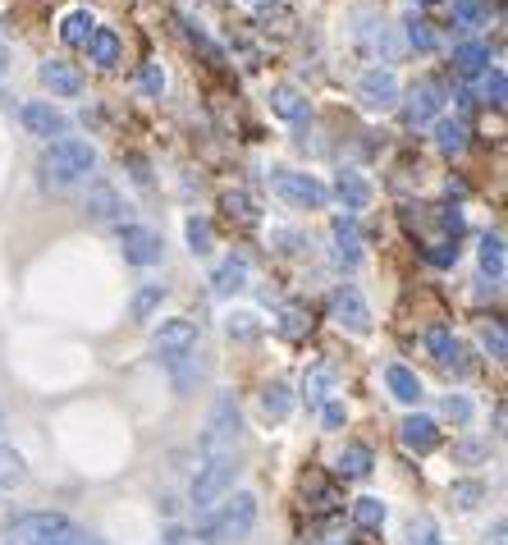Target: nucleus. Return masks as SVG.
I'll return each instance as SVG.
<instances>
[{"label": "nucleus", "instance_id": "58836bf2", "mask_svg": "<svg viewBox=\"0 0 508 545\" xmlns=\"http://www.w3.org/2000/svg\"><path fill=\"white\" fill-rule=\"evenodd\" d=\"M23 481V458L14 449H0V486H14Z\"/></svg>", "mask_w": 508, "mask_h": 545}, {"label": "nucleus", "instance_id": "a211bd4d", "mask_svg": "<svg viewBox=\"0 0 508 545\" xmlns=\"http://www.w3.org/2000/svg\"><path fill=\"white\" fill-rule=\"evenodd\" d=\"M87 216L92 220H119L124 216V197L110 184H92L87 188Z\"/></svg>", "mask_w": 508, "mask_h": 545}, {"label": "nucleus", "instance_id": "bb28decb", "mask_svg": "<svg viewBox=\"0 0 508 545\" xmlns=\"http://www.w3.org/2000/svg\"><path fill=\"white\" fill-rule=\"evenodd\" d=\"M87 55H92V65L115 69L119 65V37L110 33V28H97V33H92V42H87Z\"/></svg>", "mask_w": 508, "mask_h": 545}, {"label": "nucleus", "instance_id": "79ce46f5", "mask_svg": "<svg viewBox=\"0 0 508 545\" xmlns=\"http://www.w3.org/2000/svg\"><path fill=\"white\" fill-rule=\"evenodd\" d=\"M220 207L229 211V220H252V202H248V193H225L220 197Z\"/></svg>", "mask_w": 508, "mask_h": 545}, {"label": "nucleus", "instance_id": "dca6fc26", "mask_svg": "<svg viewBox=\"0 0 508 545\" xmlns=\"http://www.w3.org/2000/svg\"><path fill=\"white\" fill-rule=\"evenodd\" d=\"M271 110L280 115V120L289 124H303L307 115H312V106H307V97L298 88H289V83H280V88H271Z\"/></svg>", "mask_w": 508, "mask_h": 545}, {"label": "nucleus", "instance_id": "4468645a", "mask_svg": "<svg viewBox=\"0 0 508 545\" xmlns=\"http://www.w3.org/2000/svg\"><path fill=\"white\" fill-rule=\"evenodd\" d=\"M37 78H42V88H51L55 97H78L83 92V74L74 65H65V60H46L37 69Z\"/></svg>", "mask_w": 508, "mask_h": 545}, {"label": "nucleus", "instance_id": "aec40b11", "mask_svg": "<svg viewBox=\"0 0 508 545\" xmlns=\"http://www.w3.org/2000/svg\"><path fill=\"white\" fill-rule=\"evenodd\" d=\"M385 385H390V394L399 399V404H422V381H417V371L394 362V367L385 371Z\"/></svg>", "mask_w": 508, "mask_h": 545}, {"label": "nucleus", "instance_id": "7c9ffc66", "mask_svg": "<svg viewBox=\"0 0 508 545\" xmlns=\"http://www.w3.org/2000/svg\"><path fill=\"white\" fill-rule=\"evenodd\" d=\"M353 523L367 527V532H376V527L385 523V504H380L376 495H362V500L353 504Z\"/></svg>", "mask_w": 508, "mask_h": 545}, {"label": "nucleus", "instance_id": "f704fd0d", "mask_svg": "<svg viewBox=\"0 0 508 545\" xmlns=\"http://www.w3.org/2000/svg\"><path fill=\"white\" fill-rule=\"evenodd\" d=\"M486 19V0H454V23L458 28H476Z\"/></svg>", "mask_w": 508, "mask_h": 545}, {"label": "nucleus", "instance_id": "a19ab883", "mask_svg": "<svg viewBox=\"0 0 508 545\" xmlns=\"http://www.w3.org/2000/svg\"><path fill=\"white\" fill-rule=\"evenodd\" d=\"M225 330H229V339H252L257 335V317H252V312H234V317L225 321Z\"/></svg>", "mask_w": 508, "mask_h": 545}, {"label": "nucleus", "instance_id": "c85d7f7f", "mask_svg": "<svg viewBox=\"0 0 508 545\" xmlns=\"http://www.w3.org/2000/svg\"><path fill=\"white\" fill-rule=\"evenodd\" d=\"M481 271L490 280H504V234L499 229H490L486 239H481Z\"/></svg>", "mask_w": 508, "mask_h": 545}, {"label": "nucleus", "instance_id": "c9c22d12", "mask_svg": "<svg viewBox=\"0 0 508 545\" xmlns=\"http://www.w3.org/2000/svg\"><path fill=\"white\" fill-rule=\"evenodd\" d=\"M408 545H444V541H440V527H435V518H412Z\"/></svg>", "mask_w": 508, "mask_h": 545}, {"label": "nucleus", "instance_id": "9d476101", "mask_svg": "<svg viewBox=\"0 0 508 545\" xmlns=\"http://www.w3.org/2000/svg\"><path fill=\"white\" fill-rule=\"evenodd\" d=\"M119 248H124V257H129L133 266L161 262V234H152V229H142V225H124V229H119Z\"/></svg>", "mask_w": 508, "mask_h": 545}, {"label": "nucleus", "instance_id": "7ed1b4c3", "mask_svg": "<svg viewBox=\"0 0 508 545\" xmlns=\"http://www.w3.org/2000/svg\"><path fill=\"white\" fill-rule=\"evenodd\" d=\"M5 532L14 545H69L83 527L69 523L65 513H19V518H10Z\"/></svg>", "mask_w": 508, "mask_h": 545}, {"label": "nucleus", "instance_id": "4be33fe9", "mask_svg": "<svg viewBox=\"0 0 508 545\" xmlns=\"http://www.w3.org/2000/svg\"><path fill=\"white\" fill-rule=\"evenodd\" d=\"M335 193H339V202H344L348 211H362L371 202V184L362 175H353V170H344V175L335 179Z\"/></svg>", "mask_w": 508, "mask_h": 545}, {"label": "nucleus", "instance_id": "5701e85b", "mask_svg": "<svg viewBox=\"0 0 508 545\" xmlns=\"http://www.w3.org/2000/svg\"><path fill=\"white\" fill-rule=\"evenodd\" d=\"M280 330L284 339H307V330H312V307L307 303H284L280 307Z\"/></svg>", "mask_w": 508, "mask_h": 545}, {"label": "nucleus", "instance_id": "2f4dec72", "mask_svg": "<svg viewBox=\"0 0 508 545\" xmlns=\"http://www.w3.org/2000/svg\"><path fill=\"white\" fill-rule=\"evenodd\" d=\"M403 28H408V46H417V51H435V33H431V23H426V19L408 14Z\"/></svg>", "mask_w": 508, "mask_h": 545}, {"label": "nucleus", "instance_id": "412c9836", "mask_svg": "<svg viewBox=\"0 0 508 545\" xmlns=\"http://www.w3.org/2000/svg\"><path fill=\"white\" fill-rule=\"evenodd\" d=\"M454 69L463 78H476V74H486L490 69V46L486 42H463L454 51Z\"/></svg>", "mask_w": 508, "mask_h": 545}, {"label": "nucleus", "instance_id": "a18cd8bd", "mask_svg": "<svg viewBox=\"0 0 508 545\" xmlns=\"http://www.w3.org/2000/svg\"><path fill=\"white\" fill-rule=\"evenodd\" d=\"M325 426H330V431H335V426H344V404L325 399Z\"/></svg>", "mask_w": 508, "mask_h": 545}, {"label": "nucleus", "instance_id": "4c0bfd02", "mask_svg": "<svg viewBox=\"0 0 508 545\" xmlns=\"http://www.w3.org/2000/svg\"><path fill=\"white\" fill-rule=\"evenodd\" d=\"M481 92H486L490 106H504V92H508L504 69H486V78H481Z\"/></svg>", "mask_w": 508, "mask_h": 545}, {"label": "nucleus", "instance_id": "f8f14e48", "mask_svg": "<svg viewBox=\"0 0 508 545\" xmlns=\"http://www.w3.org/2000/svg\"><path fill=\"white\" fill-rule=\"evenodd\" d=\"M335 321L344 330H353V335H367V330H371V307L362 303L357 289H339V294H335Z\"/></svg>", "mask_w": 508, "mask_h": 545}, {"label": "nucleus", "instance_id": "72a5a7b5", "mask_svg": "<svg viewBox=\"0 0 508 545\" xmlns=\"http://www.w3.org/2000/svg\"><path fill=\"white\" fill-rule=\"evenodd\" d=\"M184 234H188V248L197 252V257H206V252H211V225H206L202 216H193L184 225Z\"/></svg>", "mask_w": 508, "mask_h": 545}, {"label": "nucleus", "instance_id": "a878e982", "mask_svg": "<svg viewBox=\"0 0 508 545\" xmlns=\"http://www.w3.org/2000/svg\"><path fill=\"white\" fill-rule=\"evenodd\" d=\"M289 408H293V390L284 381H271L266 390H261V413L271 417V422H284Z\"/></svg>", "mask_w": 508, "mask_h": 545}, {"label": "nucleus", "instance_id": "423d86ee", "mask_svg": "<svg viewBox=\"0 0 508 545\" xmlns=\"http://www.w3.org/2000/svg\"><path fill=\"white\" fill-rule=\"evenodd\" d=\"M271 184H275V193H280L284 202H293V207H312L316 211V207H325V197H330L321 179H316V175H298V170H275Z\"/></svg>", "mask_w": 508, "mask_h": 545}, {"label": "nucleus", "instance_id": "0eeeda50", "mask_svg": "<svg viewBox=\"0 0 508 545\" xmlns=\"http://www.w3.org/2000/svg\"><path fill=\"white\" fill-rule=\"evenodd\" d=\"M23 129L33 133V138H69V120L65 110L51 106V101H28V106L19 110Z\"/></svg>", "mask_w": 508, "mask_h": 545}, {"label": "nucleus", "instance_id": "f3484780", "mask_svg": "<svg viewBox=\"0 0 508 545\" xmlns=\"http://www.w3.org/2000/svg\"><path fill=\"white\" fill-rule=\"evenodd\" d=\"M330 394H335V367H330V362H316V367H307V376H303V399H307V408L325 404Z\"/></svg>", "mask_w": 508, "mask_h": 545}, {"label": "nucleus", "instance_id": "f257e3e1", "mask_svg": "<svg viewBox=\"0 0 508 545\" xmlns=\"http://www.w3.org/2000/svg\"><path fill=\"white\" fill-rule=\"evenodd\" d=\"M97 165V147L87 138H55L42 156V184L46 188H69L83 175H92Z\"/></svg>", "mask_w": 508, "mask_h": 545}, {"label": "nucleus", "instance_id": "49530a36", "mask_svg": "<svg viewBox=\"0 0 508 545\" xmlns=\"http://www.w3.org/2000/svg\"><path fill=\"white\" fill-rule=\"evenodd\" d=\"M5 69H10V46L0 42V74H5Z\"/></svg>", "mask_w": 508, "mask_h": 545}, {"label": "nucleus", "instance_id": "6ab92c4d", "mask_svg": "<svg viewBox=\"0 0 508 545\" xmlns=\"http://www.w3.org/2000/svg\"><path fill=\"white\" fill-rule=\"evenodd\" d=\"M248 284V257H225V262L216 266V275H211V289L216 294H238Z\"/></svg>", "mask_w": 508, "mask_h": 545}, {"label": "nucleus", "instance_id": "f03ea898", "mask_svg": "<svg viewBox=\"0 0 508 545\" xmlns=\"http://www.w3.org/2000/svg\"><path fill=\"white\" fill-rule=\"evenodd\" d=\"M257 527V500L252 495H234L229 504H211L197 518V536L202 541H238Z\"/></svg>", "mask_w": 508, "mask_h": 545}, {"label": "nucleus", "instance_id": "de8ad7c7", "mask_svg": "<svg viewBox=\"0 0 508 545\" xmlns=\"http://www.w3.org/2000/svg\"><path fill=\"white\" fill-rule=\"evenodd\" d=\"M248 5H257V10H261V5H275V0H248Z\"/></svg>", "mask_w": 508, "mask_h": 545}, {"label": "nucleus", "instance_id": "cd10ccee", "mask_svg": "<svg viewBox=\"0 0 508 545\" xmlns=\"http://www.w3.org/2000/svg\"><path fill=\"white\" fill-rule=\"evenodd\" d=\"M435 147L440 152H463L467 147V124L463 120H454V115H444V120H435Z\"/></svg>", "mask_w": 508, "mask_h": 545}, {"label": "nucleus", "instance_id": "b1692460", "mask_svg": "<svg viewBox=\"0 0 508 545\" xmlns=\"http://www.w3.org/2000/svg\"><path fill=\"white\" fill-rule=\"evenodd\" d=\"M371 449L367 445H344L339 449V477H348V481H362V477H371Z\"/></svg>", "mask_w": 508, "mask_h": 545}, {"label": "nucleus", "instance_id": "20e7f679", "mask_svg": "<svg viewBox=\"0 0 508 545\" xmlns=\"http://www.w3.org/2000/svg\"><path fill=\"white\" fill-rule=\"evenodd\" d=\"M234 440H238V404L229 399V394H220L216 408H211V422H206L202 454L206 458H229L234 454Z\"/></svg>", "mask_w": 508, "mask_h": 545}, {"label": "nucleus", "instance_id": "393cba45", "mask_svg": "<svg viewBox=\"0 0 508 545\" xmlns=\"http://www.w3.org/2000/svg\"><path fill=\"white\" fill-rule=\"evenodd\" d=\"M92 33H97V19H92L87 10L65 14V23H60V42L65 46H87L92 42Z\"/></svg>", "mask_w": 508, "mask_h": 545}, {"label": "nucleus", "instance_id": "9b49d317", "mask_svg": "<svg viewBox=\"0 0 508 545\" xmlns=\"http://www.w3.org/2000/svg\"><path fill=\"white\" fill-rule=\"evenodd\" d=\"M440 88H435V83H417V88L408 92V101H403V120L412 124V129H417V124H431L435 115H440Z\"/></svg>", "mask_w": 508, "mask_h": 545}, {"label": "nucleus", "instance_id": "ddd939ff", "mask_svg": "<svg viewBox=\"0 0 508 545\" xmlns=\"http://www.w3.org/2000/svg\"><path fill=\"white\" fill-rule=\"evenodd\" d=\"M330 234H335V262L353 271V266L362 262V234H357V220L353 216H335Z\"/></svg>", "mask_w": 508, "mask_h": 545}, {"label": "nucleus", "instance_id": "473e14b6", "mask_svg": "<svg viewBox=\"0 0 508 545\" xmlns=\"http://www.w3.org/2000/svg\"><path fill=\"white\" fill-rule=\"evenodd\" d=\"M449 500H454L458 509H476V504L486 500V486H481V481H454V491H449Z\"/></svg>", "mask_w": 508, "mask_h": 545}, {"label": "nucleus", "instance_id": "c756f323", "mask_svg": "<svg viewBox=\"0 0 508 545\" xmlns=\"http://www.w3.org/2000/svg\"><path fill=\"white\" fill-rule=\"evenodd\" d=\"M165 294H170L165 284H142L138 294H133V321H152V312L165 303Z\"/></svg>", "mask_w": 508, "mask_h": 545}, {"label": "nucleus", "instance_id": "e433bc0d", "mask_svg": "<svg viewBox=\"0 0 508 545\" xmlns=\"http://www.w3.org/2000/svg\"><path fill=\"white\" fill-rule=\"evenodd\" d=\"M481 339H486V353H490L495 362L508 358V339H504V326H499V321H490V326L481 330Z\"/></svg>", "mask_w": 508, "mask_h": 545}, {"label": "nucleus", "instance_id": "1a4fd4ad", "mask_svg": "<svg viewBox=\"0 0 508 545\" xmlns=\"http://www.w3.org/2000/svg\"><path fill=\"white\" fill-rule=\"evenodd\" d=\"M152 344H156V353H161V358H179V353H188L197 344V326L188 317H170V321H161V326H156Z\"/></svg>", "mask_w": 508, "mask_h": 545}, {"label": "nucleus", "instance_id": "2eb2a0df", "mask_svg": "<svg viewBox=\"0 0 508 545\" xmlns=\"http://www.w3.org/2000/svg\"><path fill=\"white\" fill-rule=\"evenodd\" d=\"M399 436H403V445H408L412 454H431V449L440 445V426H435L431 417H403Z\"/></svg>", "mask_w": 508, "mask_h": 545}, {"label": "nucleus", "instance_id": "ea45409f", "mask_svg": "<svg viewBox=\"0 0 508 545\" xmlns=\"http://www.w3.org/2000/svg\"><path fill=\"white\" fill-rule=\"evenodd\" d=\"M303 495H316V509H335V495H330V486H325L316 472L303 477Z\"/></svg>", "mask_w": 508, "mask_h": 545}, {"label": "nucleus", "instance_id": "09e8293b", "mask_svg": "<svg viewBox=\"0 0 508 545\" xmlns=\"http://www.w3.org/2000/svg\"><path fill=\"white\" fill-rule=\"evenodd\" d=\"M417 5H426V0H417Z\"/></svg>", "mask_w": 508, "mask_h": 545}, {"label": "nucleus", "instance_id": "39448f33", "mask_svg": "<svg viewBox=\"0 0 508 545\" xmlns=\"http://www.w3.org/2000/svg\"><path fill=\"white\" fill-rule=\"evenodd\" d=\"M234 472H238L234 454L229 458H206V468H197V477H193V504L197 509H211V504L234 486Z\"/></svg>", "mask_w": 508, "mask_h": 545}, {"label": "nucleus", "instance_id": "c03bdc74", "mask_svg": "<svg viewBox=\"0 0 508 545\" xmlns=\"http://www.w3.org/2000/svg\"><path fill=\"white\" fill-rule=\"evenodd\" d=\"M444 413L454 417V422H467V417H472V404H467V399H458V394H449V399H444Z\"/></svg>", "mask_w": 508, "mask_h": 545}, {"label": "nucleus", "instance_id": "6e6552de", "mask_svg": "<svg viewBox=\"0 0 508 545\" xmlns=\"http://www.w3.org/2000/svg\"><path fill=\"white\" fill-rule=\"evenodd\" d=\"M357 97H362V106L367 110H390V106H399V78L390 74V69H367L362 74V83H357Z\"/></svg>", "mask_w": 508, "mask_h": 545}, {"label": "nucleus", "instance_id": "37998d69", "mask_svg": "<svg viewBox=\"0 0 508 545\" xmlns=\"http://www.w3.org/2000/svg\"><path fill=\"white\" fill-rule=\"evenodd\" d=\"M142 88L152 92V97L165 88V74H161V65H142Z\"/></svg>", "mask_w": 508, "mask_h": 545}]
</instances>
